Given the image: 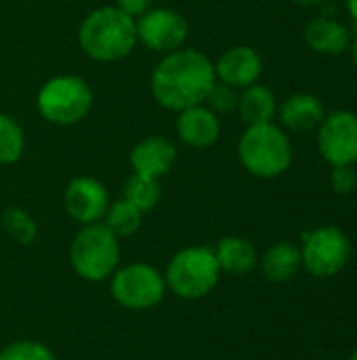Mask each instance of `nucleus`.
<instances>
[{
	"label": "nucleus",
	"mask_w": 357,
	"mask_h": 360,
	"mask_svg": "<svg viewBox=\"0 0 357 360\" xmlns=\"http://www.w3.org/2000/svg\"><path fill=\"white\" fill-rule=\"evenodd\" d=\"M240 165L255 177L274 179L292 165V143L276 122L250 124L238 141Z\"/></svg>",
	"instance_id": "7ed1b4c3"
},
{
	"label": "nucleus",
	"mask_w": 357,
	"mask_h": 360,
	"mask_svg": "<svg viewBox=\"0 0 357 360\" xmlns=\"http://www.w3.org/2000/svg\"><path fill=\"white\" fill-rule=\"evenodd\" d=\"M278 114H280V124L284 131L311 133V131H318V127L322 124L326 110L320 97L311 93H297L282 101V105L278 108Z\"/></svg>",
	"instance_id": "2eb2a0df"
},
{
	"label": "nucleus",
	"mask_w": 357,
	"mask_h": 360,
	"mask_svg": "<svg viewBox=\"0 0 357 360\" xmlns=\"http://www.w3.org/2000/svg\"><path fill=\"white\" fill-rule=\"evenodd\" d=\"M215 82V61L194 46H183L160 57L149 76V91L160 108L177 114L204 103Z\"/></svg>",
	"instance_id": "f257e3e1"
},
{
	"label": "nucleus",
	"mask_w": 357,
	"mask_h": 360,
	"mask_svg": "<svg viewBox=\"0 0 357 360\" xmlns=\"http://www.w3.org/2000/svg\"><path fill=\"white\" fill-rule=\"evenodd\" d=\"M143 211H139L133 202H128L124 196L109 202L105 215H103V226L118 238H128L133 236L141 224H143Z\"/></svg>",
	"instance_id": "aec40b11"
},
{
	"label": "nucleus",
	"mask_w": 357,
	"mask_h": 360,
	"mask_svg": "<svg viewBox=\"0 0 357 360\" xmlns=\"http://www.w3.org/2000/svg\"><path fill=\"white\" fill-rule=\"evenodd\" d=\"M137 21V40L147 51L158 53L160 57L177 49L187 46L189 23L177 8L170 6H151L147 13L135 19Z\"/></svg>",
	"instance_id": "1a4fd4ad"
},
{
	"label": "nucleus",
	"mask_w": 357,
	"mask_h": 360,
	"mask_svg": "<svg viewBox=\"0 0 357 360\" xmlns=\"http://www.w3.org/2000/svg\"><path fill=\"white\" fill-rule=\"evenodd\" d=\"M2 228L19 245H32L38 236L36 219L25 209H21L17 205H8L2 211Z\"/></svg>",
	"instance_id": "5701e85b"
},
{
	"label": "nucleus",
	"mask_w": 357,
	"mask_h": 360,
	"mask_svg": "<svg viewBox=\"0 0 357 360\" xmlns=\"http://www.w3.org/2000/svg\"><path fill=\"white\" fill-rule=\"evenodd\" d=\"M330 184H332L335 192H339V194H351L357 188V171L353 169V165L332 167Z\"/></svg>",
	"instance_id": "a878e982"
},
{
	"label": "nucleus",
	"mask_w": 357,
	"mask_h": 360,
	"mask_svg": "<svg viewBox=\"0 0 357 360\" xmlns=\"http://www.w3.org/2000/svg\"><path fill=\"white\" fill-rule=\"evenodd\" d=\"M221 116L215 114L206 103L185 108L177 112L175 118V133L179 141L194 150L213 148L221 139Z\"/></svg>",
	"instance_id": "f8f14e48"
},
{
	"label": "nucleus",
	"mask_w": 357,
	"mask_h": 360,
	"mask_svg": "<svg viewBox=\"0 0 357 360\" xmlns=\"http://www.w3.org/2000/svg\"><path fill=\"white\" fill-rule=\"evenodd\" d=\"M303 268L316 278H332L351 259V240L337 226H322L303 234Z\"/></svg>",
	"instance_id": "0eeeda50"
},
{
	"label": "nucleus",
	"mask_w": 357,
	"mask_h": 360,
	"mask_svg": "<svg viewBox=\"0 0 357 360\" xmlns=\"http://www.w3.org/2000/svg\"><path fill=\"white\" fill-rule=\"evenodd\" d=\"M154 2H156V0H114V4H116L122 13L130 15L133 19H137V17H141L143 13H147V11L154 6Z\"/></svg>",
	"instance_id": "bb28decb"
},
{
	"label": "nucleus",
	"mask_w": 357,
	"mask_h": 360,
	"mask_svg": "<svg viewBox=\"0 0 357 360\" xmlns=\"http://www.w3.org/2000/svg\"><path fill=\"white\" fill-rule=\"evenodd\" d=\"M347 2V11H349V15L353 17L357 21V0H345Z\"/></svg>",
	"instance_id": "cd10ccee"
},
{
	"label": "nucleus",
	"mask_w": 357,
	"mask_h": 360,
	"mask_svg": "<svg viewBox=\"0 0 357 360\" xmlns=\"http://www.w3.org/2000/svg\"><path fill=\"white\" fill-rule=\"evenodd\" d=\"M177 146L164 135H147L139 139L128 152L130 171L151 179L168 175L177 162Z\"/></svg>",
	"instance_id": "ddd939ff"
},
{
	"label": "nucleus",
	"mask_w": 357,
	"mask_h": 360,
	"mask_svg": "<svg viewBox=\"0 0 357 360\" xmlns=\"http://www.w3.org/2000/svg\"><path fill=\"white\" fill-rule=\"evenodd\" d=\"M25 152V131L11 116L0 112V167H8L21 160Z\"/></svg>",
	"instance_id": "4be33fe9"
},
{
	"label": "nucleus",
	"mask_w": 357,
	"mask_h": 360,
	"mask_svg": "<svg viewBox=\"0 0 357 360\" xmlns=\"http://www.w3.org/2000/svg\"><path fill=\"white\" fill-rule=\"evenodd\" d=\"M236 112L240 114L242 122H246V127L274 122V118L278 114V99L269 86L255 82L240 91Z\"/></svg>",
	"instance_id": "f3484780"
},
{
	"label": "nucleus",
	"mask_w": 357,
	"mask_h": 360,
	"mask_svg": "<svg viewBox=\"0 0 357 360\" xmlns=\"http://www.w3.org/2000/svg\"><path fill=\"white\" fill-rule=\"evenodd\" d=\"M124 198L128 202H133L143 213L154 211L162 200L160 179H151V177H145V175L130 173V177L124 181Z\"/></svg>",
	"instance_id": "412c9836"
},
{
	"label": "nucleus",
	"mask_w": 357,
	"mask_h": 360,
	"mask_svg": "<svg viewBox=\"0 0 357 360\" xmlns=\"http://www.w3.org/2000/svg\"><path fill=\"white\" fill-rule=\"evenodd\" d=\"M215 74L219 82L242 91L259 82L263 74V59L257 49L248 44H236L219 55L215 61Z\"/></svg>",
	"instance_id": "4468645a"
},
{
	"label": "nucleus",
	"mask_w": 357,
	"mask_h": 360,
	"mask_svg": "<svg viewBox=\"0 0 357 360\" xmlns=\"http://www.w3.org/2000/svg\"><path fill=\"white\" fill-rule=\"evenodd\" d=\"M112 297L128 310H149L164 300L166 281L145 262L128 264L112 274Z\"/></svg>",
	"instance_id": "6e6552de"
},
{
	"label": "nucleus",
	"mask_w": 357,
	"mask_h": 360,
	"mask_svg": "<svg viewBox=\"0 0 357 360\" xmlns=\"http://www.w3.org/2000/svg\"><path fill=\"white\" fill-rule=\"evenodd\" d=\"M238 97H240V91H238V89H234V86L223 84V82L217 80V82L213 84V89L208 91L204 103H206L215 114L223 116V114L236 112V108H238Z\"/></svg>",
	"instance_id": "393cba45"
},
{
	"label": "nucleus",
	"mask_w": 357,
	"mask_h": 360,
	"mask_svg": "<svg viewBox=\"0 0 357 360\" xmlns=\"http://www.w3.org/2000/svg\"><path fill=\"white\" fill-rule=\"evenodd\" d=\"M305 42L320 55H341L349 46V30L337 19L320 15L307 23Z\"/></svg>",
	"instance_id": "dca6fc26"
},
{
	"label": "nucleus",
	"mask_w": 357,
	"mask_h": 360,
	"mask_svg": "<svg viewBox=\"0 0 357 360\" xmlns=\"http://www.w3.org/2000/svg\"><path fill=\"white\" fill-rule=\"evenodd\" d=\"M76 38L84 57L97 63L122 61L139 44L137 21L116 4L97 6L86 13L78 25Z\"/></svg>",
	"instance_id": "f03ea898"
},
{
	"label": "nucleus",
	"mask_w": 357,
	"mask_h": 360,
	"mask_svg": "<svg viewBox=\"0 0 357 360\" xmlns=\"http://www.w3.org/2000/svg\"><path fill=\"white\" fill-rule=\"evenodd\" d=\"M217 264L223 272L229 274H248L257 268L259 255L250 240L242 236H225L213 249Z\"/></svg>",
	"instance_id": "a211bd4d"
},
{
	"label": "nucleus",
	"mask_w": 357,
	"mask_h": 360,
	"mask_svg": "<svg viewBox=\"0 0 357 360\" xmlns=\"http://www.w3.org/2000/svg\"><path fill=\"white\" fill-rule=\"evenodd\" d=\"M120 238L114 236L103 221L82 226L69 245V264L74 272L88 281L101 283L118 270Z\"/></svg>",
	"instance_id": "39448f33"
},
{
	"label": "nucleus",
	"mask_w": 357,
	"mask_h": 360,
	"mask_svg": "<svg viewBox=\"0 0 357 360\" xmlns=\"http://www.w3.org/2000/svg\"><path fill=\"white\" fill-rule=\"evenodd\" d=\"M318 148L332 167L357 162V116L349 110H335L318 127Z\"/></svg>",
	"instance_id": "9d476101"
},
{
	"label": "nucleus",
	"mask_w": 357,
	"mask_h": 360,
	"mask_svg": "<svg viewBox=\"0 0 357 360\" xmlns=\"http://www.w3.org/2000/svg\"><path fill=\"white\" fill-rule=\"evenodd\" d=\"M0 360H57V356L44 344L23 340V342H15L6 346L0 352Z\"/></svg>",
	"instance_id": "b1692460"
},
{
	"label": "nucleus",
	"mask_w": 357,
	"mask_h": 360,
	"mask_svg": "<svg viewBox=\"0 0 357 360\" xmlns=\"http://www.w3.org/2000/svg\"><path fill=\"white\" fill-rule=\"evenodd\" d=\"M95 103V93L86 78L78 74H57L44 80L36 93L38 114L55 127L82 122Z\"/></svg>",
	"instance_id": "20e7f679"
},
{
	"label": "nucleus",
	"mask_w": 357,
	"mask_h": 360,
	"mask_svg": "<svg viewBox=\"0 0 357 360\" xmlns=\"http://www.w3.org/2000/svg\"><path fill=\"white\" fill-rule=\"evenodd\" d=\"M347 360H357V348L353 350V352H351V354H349V359Z\"/></svg>",
	"instance_id": "7c9ffc66"
},
{
	"label": "nucleus",
	"mask_w": 357,
	"mask_h": 360,
	"mask_svg": "<svg viewBox=\"0 0 357 360\" xmlns=\"http://www.w3.org/2000/svg\"><path fill=\"white\" fill-rule=\"evenodd\" d=\"M221 268L213 249L187 247L181 249L168 264L164 281L166 287L181 300H202L219 283Z\"/></svg>",
	"instance_id": "423d86ee"
},
{
	"label": "nucleus",
	"mask_w": 357,
	"mask_h": 360,
	"mask_svg": "<svg viewBox=\"0 0 357 360\" xmlns=\"http://www.w3.org/2000/svg\"><path fill=\"white\" fill-rule=\"evenodd\" d=\"M351 55H353V63H356L357 68V38L356 42H353V49H351Z\"/></svg>",
	"instance_id": "c756f323"
},
{
	"label": "nucleus",
	"mask_w": 357,
	"mask_h": 360,
	"mask_svg": "<svg viewBox=\"0 0 357 360\" xmlns=\"http://www.w3.org/2000/svg\"><path fill=\"white\" fill-rule=\"evenodd\" d=\"M301 268V249L292 243L271 245L261 259V270L269 283H288L299 274Z\"/></svg>",
	"instance_id": "6ab92c4d"
},
{
	"label": "nucleus",
	"mask_w": 357,
	"mask_h": 360,
	"mask_svg": "<svg viewBox=\"0 0 357 360\" xmlns=\"http://www.w3.org/2000/svg\"><path fill=\"white\" fill-rule=\"evenodd\" d=\"M318 360H328V359H318Z\"/></svg>",
	"instance_id": "2f4dec72"
},
{
	"label": "nucleus",
	"mask_w": 357,
	"mask_h": 360,
	"mask_svg": "<svg viewBox=\"0 0 357 360\" xmlns=\"http://www.w3.org/2000/svg\"><path fill=\"white\" fill-rule=\"evenodd\" d=\"M109 202V192L103 181L90 175H78L69 179L63 192V207L67 215L82 226L103 221Z\"/></svg>",
	"instance_id": "9b49d317"
},
{
	"label": "nucleus",
	"mask_w": 357,
	"mask_h": 360,
	"mask_svg": "<svg viewBox=\"0 0 357 360\" xmlns=\"http://www.w3.org/2000/svg\"><path fill=\"white\" fill-rule=\"evenodd\" d=\"M297 4H305V6H311V4H318L320 0H295Z\"/></svg>",
	"instance_id": "c85d7f7f"
}]
</instances>
